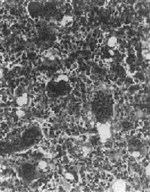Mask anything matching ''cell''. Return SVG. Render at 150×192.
Here are the masks:
<instances>
[{
  "instance_id": "1",
  "label": "cell",
  "mask_w": 150,
  "mask_h": 192,
  "mask_svg": "<svg viewBox=\"0 0 150 192\" xmlns=\"http://www.w3.org/2000/svg\"><path fill=\"white\" fill-rule=\"evenodd\" d=\"M98 131L100 138L103 140H107L110 137V127L106 124H102L98 127Z\"/></svg>"
},
{
  "instance_id": "2",
  "label": "cell",
  "mask_w": 150,
  "mask_h": 192,
  "mask_svg": "<svg viewBox=\"0 0 150 192\" xmlns=\"http://www.w3.org/2000/svg\"><path fill=\"white\" fill-rule=\"evenodd\" d=\"M126 190V183L124 181H117L114 185H113V191H124Z\"/></svg>"
},
{
  "instance_id": "3",
  "label": "cell",
  "mask_w": 150,
  "mask_h": 192,
  "mask_svg": "<svg viewBox=\"0 0 150 192\" xmlns=\"http://www.w3.org/2000/svg\"><path fill=\"white\" fill-rule=\"evenodd\" d=\"M26 101H27V99H26V94L25 95H23L21 97H19L18 99V103L19 105H24V104H26Z\"/></svg>"
},
{
  "instance_id": "4",
  "label": "cell",
  "mask_w": 150,
  "mask_h": 192,
  "mask_svg": "<svg viewBox=\"0 0 150 192\" xmlns=\"http://www.w3.org/2000/svg\"><path fill=\"white\" fill-rule=\"evenodd\" d=\"M108 44H109V46H110V47H114L116 44V39L115 37L110 38L108 41Z\"/></svg>"
},
{
  "instance_id": "5",
  "label": "cell",
  "mask_w": 150,
  "mask_h": 192,
  "mask_svg": "<svg viewBox=\"0 0 150 192\" xmlns=\"http://www.w3.org/2000/svg\"><path fill=\"white\" fill-rule=\"evenodd\" d=\"M70 22L72 23V18L71 17H64L63 19V23L65 24V25H66V24H69V23H70Z\"/></svg>"
},
{
  "instance_id": "6",
  "label": "cell",
  "mask_w": 150,
  "mask_h": 192,
  "mask_svg": "<svg viewBox=\"0 0 150 192\" xmlns=\"http://www.w3.org/2000/svg\"><path fill=\"white\" fill-rule=\"evenodd\" d=\"M65 176H66V178L67 179H70V180H72V179H74V176H73V175H72L71 173H66V175H65Z\"/></svg>"
}]
</instances>
